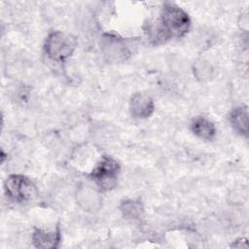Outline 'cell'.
Instances as JSON below:
<instances>
[{
    "mask_svg": "<svg viewBox=\"0 0 249 249\" xmlns=\"http://www.w3.org/2000/svg\"><path fill=\"white\" fill-rule=\"evenodd\" d=\"M158 20L169 40L184 37L191 27V18L188 13L181 7L169 2L162 5Z\"/></svg>",
    "mask_w": 249,
    "mask_h": 249,
    "instance_id": "cell-1",
    "label": "cell"
},
{
    "mask_svg": "<svg viewBox=\"0 0 249 249\" xmlns=\"http://www.w3.org/2000/svg\"><path fill=\"white\" fill-rule=\"evenodd\" d=\"M76 49L75 39L63 31H52L44 43V52L53 62H65Z\"/></svg>",
    "mask_w": 249,
    "mask_h": 249,
    "instance_id": "cell-2",
    "label": "cell"
},
{
    "mask_svg": "<svg viewBox=\"0 0 249 249\" xmlns=\"http://www.w3.org/2000/svg\"><path fill=\"white\" fill-rule=\"evenodd\" d=\"M119 173V162L109 156H102L92 167L89 177L100 192H106L117 186Z\"/></svg>",
    "mask_w": 249,
    "mask_h": 249,
    "instance_id": "cell-3",
    "label": "cell"
},
{
    "mask_svg": "<svg viewBox=\"0 0 249 249\" xmlns=\"http://www.w3.org/2000/svg\"><path fill=\"white\" fill-rule=\"evenodd\" d=\"M5 193L13 200L18 202L28 201L36 197L38 190L34 182L22 174H11L7 177Z\"/></svg>",
    "mask_w": 249,
    "mask_h": 249,
    "instance_id": "cell-4",
    "label": "cell"
},
{
    "mask_svg": "<svg viewBox=\"0 0 249 249\" xmlns=\"http://www.w3.org/2000/svg\"><path fill=\"white\" fill-rule=\"evenodd\" d=\"M100 49L105 58L112 62H122L131 54L127 41L114 33H104L102 35Z\"/></svg>",
    "mask_w": 249,
    "mask_h": 249,
    "instance_id": "cell-5",
    "label": "cell"
},
{
    "mask_svg": "<svg viewBox=\"0 0 249 249\" xmlns=\"http://www.w3.org/2000/svg\"><path fill=\"white\" fill-rule=\"evenodd\" d=\"M99 190L92 188L89 185L82 184L79 186L76 192V200L77 203L88 212L97 211L102 202Z\"/></svg>",
    "mask_w": 249,
    "mask_h": 249,
    "instance_id": "cell-6",
    "label": "cell"
},
{
    "mask_svg": "<svg viewBox=\"0 0 249 249\" xmlns=\"http://www.w3.org/2000/svg\"><path fill=\"white\" fill-rule=\"evenodd\" d=\"M129 113L135 119H147L151 117L155 111V103L153 98L143 92L134 93L129 100Z\"/></svg>",
    "mask_w": 249,
    "mask_h": 249,
    "instance_id": "cell-7",
    "label": "cell"
},
{
    "mask_svg": "<svg viewBox=\"0 0 249 249\" xmlns=\"http://www.w3.org/2000/svg\"><path fill=\"white\" fill-rule=\"evenodd\" d=\"M32 243L36 248L51 249L58 247L61 240V231L57 226L53 231L35 228L32 232Z\"/></svg>",
    "mask_w": 249,
    "mask_h": 249,
    "instance_id": "cell-8",
    "label": "cell"
},
{
    "mask_svg": "<svg viewBox=\"0 0 249 249\" xmlns=\"http://www.w3.org/2000/svg\"><path fill=\"white\" fill-rule=\"evenodd\" d=\"M229 121L232 129L241 136L247 137L249 131V114L246 105H240L231 110Z\"/></svg>",
    "mask_w": 249,
    "mask_h": 249,
    "instance_id": "cell-9",
    "label": "cell"
},
{
    "mask_svg": "<svg viewBox=\"0 0 249 249\" xmlns=\"http://www.w3.org/2000/svg\"><path fill=\"white\" fill-rule=\"evenodd\" d=\"M192 132L203 140H212L216 135V126L205 117H196L191 123Z\"/></svg>",
    "mask_w": 249,
    "mask_h": 249,
    "instance_id": "cell-10",
    "label": "cell"
},
{
    "mask_svg": "<svg viewBox=\"0 0 249 249\" xmlns=\"http://www.w3.org/2000/svg\"><path fill=\"white\" fill-rule=\"evenodd\" d=\"M120 211L126 220H138L144 214V206L140 199H125L120 205Z\"/></svg>",
    "mask_w": 249,
    "mask_h": 249,
    "instance_id": "cell-11",
    "label": "cell"
},
{
    "mask_svg": "<svg viewBox=\"0 0 249 249\" xmlns=\"http://www.w3.org/2000/svg\"><path fill=\"white\" fill-rule=\"evenodd\" d=\"M232 247H235V248H247L248 247V244H247V239L246 238H238L236 239L234 242H232L231 244Z\"/></svg>",
    "mask_w": 249,
    "mask_h": 249,
    "instance_id": "cell-12",
    "label": "cell"
}]
</instances>
